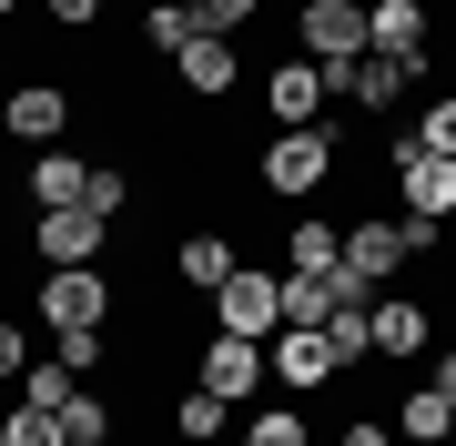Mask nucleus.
<instances>
[{
	"label": "nucleus",
	"instance_id": "obj_22",
	"mask_svg": "<svg viewBox=\"0 0 456 446\" xmlns=\"http://www.w3.org/2000/svg\"><path fill=\"white\" fill-rule=\"evenodd\" d=\"M51 355H61L71 376H102V365L122 355V335H112V325H71V335H51Z\"/></svg>",
	"mask_w": 456,
	"mask_h": 446
},
{
	"label": "nucleus",
	"instance_id": "obj_8",
	"mask_svg": "<svg viewBox=\"0 0 456 446\" xmlns=\"http://www.w3.org/2000/svg\"><path fill=\"white\" fill-rule=\"evenodd\" d=\"M71 122H82V92H61V82H11V92H0V133H11V142H41L51 152Z\"/></svg>",
	"mask_w": 456,
	"mask_h": 446
},
{
	"label": "nucleus",
	"instance_id": "obj_32",
	"mask_svg": "<svg viewBox=\"0 0 456 446\" xmlns=\"http://www.w3.org/2000/svg\"><path fill=\"white\" fill-rule=\"evenodd\" d=\"M51 20H61V31H92V20H102V0H51Z\"/></svg>",
	"mask_w": 456,
	"mask_h": 446
},
{
	"label": "nucleus",
	"instance_id": "obj_33",
	"mask_svg": "<svg viewBox=\"0 0 456 446\" xmlns=\"http://www.w3.org/2000/svg\"><path fill=\"white\" fill-rule=\"evenodd\" d=\"M426 376H436V385H446V396H456V355H436V365H426Z\"/></svg>",
	"mask_w": 456,
	"mask_h": 446
},
{
	"label": "nucleus",
	"instance_id": "obj_5",
	"mask_svg": "<svg viewBox=\"0 0 456 446\" xmlns=\"http://www.w3.org/2000/svg\"><path fill=\"white\" fill-rule=\"evenodd\" d=\"M264 112H274V133H305V122L335 112V71L305 61V51H284L274 71H264Z\"/></svg>",
	"mask_w": 456,
	"mask_h": 446
},
{
	"label": "nucleus",
	"instance_id": "obj_35",
	"mask_svg": "<svg viewBox=\"0 0 456 446\" xmlns=\"http://www.w3.org/2000/svg\"><path fill=\"white\" fill-rule=\"evenodd\" d=\"M446 446H456V426H446Z\"/></svg>",
	"mask_w": 456,
	"mask_h": 446
},
{
	"label": "nucleus",
	"instance_id": "obj_21",
	"mask_svg": "<svg viewBox=\"0 0 456 446\" xmlns=\"http://www.w3.org/2000/svg\"><path fill=\"white\" fill-rule=\"evenodd\" d=\"M233 446H314V416H305V406H254Z\"/></svg>",
	"mask_w": 456,
	"mask_h": 446
},
{
	"label": "nucleus",
	"instance_id": "obj_11",
	"mask_svg": "<svg viewBox=\"0 0 456 446\" xmlns=\"http://www.w3.org/2000/svg\"><path fill=\"white\" fill-rule=\"evenodd\" d=\"M345 274H365L375 295H386V284L406 274V223H395V214H355V223H345Z\"/></svg>",
	"mask_w": 456,
	"mask_h": 446
},
{
	"label": "nucleus",
	"instance_id": "obj_13",
	"mask_svg": "<svg viewBox=\"0 0 456 446\" xmlns=\"http://www.w3.org/2000/svg\"><path fill=\"white\" fill-rule=\"evenodd\" d=\"M416 82H426V71H416V61H386V51H365V61H345V71H335V92H345V101H355V112H365V122H386V112H395V101H406V92H416Z\"/></svg>",
	"mask_w": 456,
	"mask_h": 446
},
{
	"label": "nucleus",
	"instance_id": "obj_23",
	"mask_svg": "<svg viewBox=\"0 0 456 446\" xmlns=\"http://www.w3.org/2000/svg\"><path fill=\"white\" fill-rule=\"evenodd\" d=\"M71 396H82V376H71L61 355H31V376H20V406H51V416H61Z\"/></svg>",
	"mask_w": 456,
	"mask_h": 446
},
{
	"label": "nucleus",
	"instance_id": "obj_2",
	"mask_svg": "<svg viewBox=\"0 0 456 446\" xmlns=\"http://www.w3.org/2000/svg\"><path fill=\"white\" fill-rule=\"evenodd\" d=\"M112 304H122V284L102 274V264H41V284H31V325H41V335L112 325Z\"/></svg>",
	"mask_w": 456,
	"mask_h": 446
},
{
	"label": "nucleus",
	"instance_id": "obj_31",
	"mask_svg": "<svg viewBox=\"0 0 456 446\" xmlns=\"http://www.w3.org/2000/svg\"><path fill=\"white\" fill-rule=\"evenodd\" d=\"M335 446H395V416H355V426H335Z\"/></svg>",
	"mask_w": 456,
	"mask_h": 446
},
{
	"label": "nucleus",
	"instance_id": "obj_30",
	"mask_svg": "<svg viewBox=\"0 0 456 446\" xmlns=\"http://www.w3.org/2000/svg\"><path fill=\"white\" fill-rule=\"evenodd\" d=\"M254 11H264V0H193V20H203V31H224V41H233V31H244V20H254Z\"/></svg>",
	"mask_w": 456,
	"mask_h": 446
},
{
	"label": "nucleus",
	"instance_id": "obj_14",
	"mask_svg": "<svg viewBox=\"0 0 456 446\" xmlns=\"http://www.w3.org/2000/svg\"><path fill=\"white\" fill-rule=\"evenodd\" d=\"M395 214H416V223H456V163H446V152L395 163Z\"/></svg>",
	"mask_w": 456,
	"mask_h": 446
},
{
	"label": "nucleus",
	"instance_id": "obj_17",
	"mask_svg": "<svg viewBox=\"0 0 456 446\" xmlns=\"http://www.w3.org/2000/svg\"><path fill=\"white\" fill-rule=\"evenodd\" d=\"M20 193H31V214H61V203H82V193H92V163H82V152H61V142H51L41 163L20 173Z\"/></svg>",
	"mask_w": 456,
	"mask_h": 446
},
{
	"label": "nucleus",
	"instance_id": "obj_3",
	"mask_svg": "<svg viewBox=\"0 0 456 446\" xmlns=\"http://www.w3.org/2000/svg\"><path fill=\"white\" fill-rule=\"evenodd\" d=\"M203 304H213V335H254V345H274V335H284V264H233Z\"/></svg>",
	"mask_w": 456,
	"mask_h": 446
},
{
	"label": "nucleus",
	"instance_id": "obj_15",
	"mask_svg": "<svg viewBox=\"0 0 456 446\" xmlns=\"http://www.w3.org/2000/svg\"><path fill=\"white\" fill-rule=\"evenodd\" d=\"M426 345H436V304L375 295V355H386V365H426Z\"/></svg>",
	"mask_w": 456,
	"mask_h": 446
},
{
	"label": "nucleus",
	"instance_id": "obj_20",
	"mask_svg": "<svg viewBox=\"0 0 456 446\" xmlns=\"http://www.w3.org/2000/svg\"><path fill=\"white\" fill-rule=\"evenodd\" d=\"M224 426H233V406L213 396V385H183V396H173V436L183 446H224Z\"/></svg>",
	"mask_w": 456,
	"mask_h": 446
},
{
	"label": "nucleus",
	"instance_id": "obj_24",
	"mask_svg": "<svg viewBox=\"0 0 456 446\" xmlns=\"http://www.w3.org/2000/svg\"><path fill=\"white\" fill-rule=\"evenodd\" d=\"M193 31H203V20H193V0H152V11H142V51H163V61H173Z\"/></svg>",
	"mask_w": 456,
	"mask_h": 446
},
{
	"label": "nucleus",
	"instance_id": "obj_25",
	"mask_svg": "<svg viewBox=\"0 0 456 446\" xmlns=\"http://www.w3.org/2000/svg\"><path fill=\"white\" fill-rule=\"evenodd\" d=\"M61 436H71V446H112V436H122V416H112V406H102V396H92V385H82V396H71V406H61Z\"/></svg>",
	"mask_w": 456,
	"mask_h": 446
},
{
	"label": "nucleus",
	"instance_id": "obj_7",
	"mask_svg": "<svg viewBox=\"0 0 456 446\" xmlns=\"http://www.w3.org/2000/svg\"><path fill=\"white\" fill-rule=\"evenodd\" d=\"M294 51L325 61V71L365 61V0H305V11H294Z\"/></svg>",
	"mask_w": 456,
	"mask_h": 446
},
{
	"label": "nucleus",
	"instance_id": "obj_6",
	"mask_svg": "<svg viewBox=\"0 0 456 446\" xmlns=\"http://www.w3.org/2000/svg\"><path fill=\"white\" fill-rule=\"evenodd\" d=\"M365 51L436 71V0H365Z\"/></svg>",
	"mask_w": 456,
	"mask_h": 446
},
{
	"label": "nucleus",
	"instance_id": "obj_12",
	"mask_svg": "<svg viewBox=\"0 0 456 446\" xmlns=\"http://www.w3.org/2000/svg\"><path fill=\"white\" fill-rule=\"evenodd\" d=\"M193 385H213L224 406H244L254 385H274V365H264L254 335H203V376H193Z\"/></svg>",
	"mask_w": 456,
	"mask_h": 446
},
{
	"label": "nucleus",
	"instance_id": "obj_16",
	"mask_svg": "<svg viewBox=\"0 0 456 446\" xmlns=\"http://www.w3.org/2000/svg\"><path fill=\"white\" fill-rule=\"evenodd\" d=\"M446 426H456V396L436 376H416L406 396H395V446H446Z\"/></svg>",
	"mask_w": 456,
	"mask_h": 446
},
{
	"label": "nucleus",
	"instance_id": "obj_1",
	"mask_svg": "<svg viewBox=\"0 0 456 446\" xmlns=\"http://www.w3.org/2000/svg\"><path fill=\"white\" fill-rule=\"evenodd\" d=\"M335 173H345V133H335V122H305V133H274V142L254 152V182H264L274 203H294V214H305L314 193H335Z\"/></svg>",
	"mask_w": 456,
	"mask_h": 446
},
{
	"label": "nucleus",
	"instance_id": "obj_19",
	"mask_svg": "<svg viewBox=\"0 0 456 446\" xmlns=\"http://www.w3.org/2000/svg\"><path fill=\"white\" fill-rule=\"evenodd\" d=\"M233 264H244V244H233L224 223H213V233H183V244H173V274L193 284V295H213V284H224Z\"/></svg>",
	"mask_w": 456,
	"mask_h": 446
},
{
	"label": "nucleus",
	"instance_id": "obj_10",
	"mask_svg": "<svg viewBox=\"0 0 456 446\" xmlns=\"http://www.w3.org/2000/svg\"><path fill=\"white\" fill-rule=\"evenodd\" d=\"M264 365H274V385L294 406L314 396V385H335V345H325V325H284L274 345H264Z\"/></svg>",
	"mask_w": 456,
	"mask_h": 446
},
{
	"label": "nucleus",
	"instance_id": "obj_4",
	"mask_svg": "<svg viewBox=\"0 0 456 446\" xmlns=\"http://www.w3.org/2000/svg\"><path fill=\"white\" fill-rule=\"evenodd\" d=\"M20 244H31L41 264H102V254L122 244V223L92 214V203H61V214H31V233H20Z\"/></svg>",
	"mask_w": 456,
	"mask_h": 446
},
{
	"label": "nucleus",
	"instance_id": "obj_9",
	"mask_svg": "<svg viewBox=\"0 0 456 446\" xmlns=\"http://www.w3.org/2000/svg\"><path fill=\"white\" fill-rule=\"evenodd\" d=\"M173 82H183V101H213V112H224L233 82H244V51H233L224 31H193V41L173 51Z\"/></svg>",
	"mask_w": 456,
	"mask_h": 446
},
{
	"label": "nucleus",
	"instance_id": "obj_18",
	"mask_svg": "<svg viewBox=\"0 0 456 446\" xmlns=\"http://www.w3.org/2000/svg\"><path fill=\"white\" fill-rule=\"evenodd\" d=\"M274 233H284V274H335L345 264V223H325V214H294Z\"/></svg>",
	"mask_w": 456,
	"mask_h": 446
},
{
	"label": "nucleus",
	"instance_id": "obj_26",
	"mask_svg": "<svg viewBox=\"0 0 456 446\" xmlns=\"http://www.w3.org/2000/svg\"><path fill=\"white\" fill-rule=\"evenodd\" d=\"M0 446H71V436H61V416H51V406H20V396H11V416H0Z\"/></svg>",
	"mask_w": 456,
	"mask_h": 446
},
{
	"label": "nucleus",
	"instance_id": "obj_29",
	"mask_svg": "<svg viewBox=\"0 0 456 446\" xmlns=\"http://www.w3.org/2000/svg\"><path fill=\"white\" fill-rule=\"evenodd\" d=\"M82 203L122 223V214H132V173H122V163H92V193H82Z\"/></svg>",
	"mask_w": 456,
	"mask_h": 446
},
{
	"label": "nucleus",
	"instance_id": "obj_28",
	"mask_svg": "<svg viewBox=\"0 0 456 446\" xmlns=\"http://www.w3.org/2000/svg\"><path fill=\"white\" fill-rule=\"evenodd\" d=\"M20 376H31V304L0 314V385H20Z\"/></svg>",
	"mask_w": 456,
	"mask_h": 446
},
{
	"label": "nucleus",
	"instance_id": "obj_34",
	"mask_svg": "<svg viewBox=\"0 0 456 446\" xmlns=\"http://www.w3.org/2000/svg\"><path fill=\"white\" fill-rule=\"evenodd\" d=\"M11 11H20V0H0V20H11Z\"/></svg>",
	"mask_w": 456,
	"mask_h": 446
},
{
	"label": "nucleus",
	"instance_id": "obj_27",
	"mask_svg": "<svg viewBox=\"0 0 456 446\" xmlns=\"http://www.w3.org/2000/svg\"><path fill=\"white\" fill-rule=\"evenodd\" d=\"M416 152H446V163H456V92H436L416 112Z\"/></svg>",
	"mask_w": 456,
	"mask_h": 446
}]
</instances>
